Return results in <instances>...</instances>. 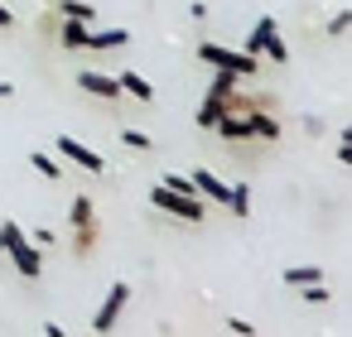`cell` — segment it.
Listing matches in <instances>:
<instances>
[{
	"label": "cell",
	"instance_id": "22",
	"mask_svg": "<svg viewBox=\"0 0 352 337\" xmlns=\"http://www.w3.org/2000/svg\"><path fill=\"white\" fill-rule=\"evenodd\" d=\"M227 327H232V332H236V337H256V327H251V323H246V318H232V323H227Z\"/></svg>",
	"mask_w": 352,
	"mask_h": 337
},
{
	"label": "cell",
	"instance_id": "17",
	"mask_svg": "<svg viewBox=\"0 0 352 337\" xmlns=\"http://www.w3.org/2000/svg\"><path fill=\"white\" fill-rule=\"evenodd\" d=\"M227 207H232L236 217H246V212H251V188H246V183H236V188L227 193Z\"/></svg>",
	"mask_w": 352,
	"mask_h": 337
},
{
	"label": "cell",
	"instance_id": "13",
	"mask_svg": "<svg viewBox=\"0 0 352 337\" xmlns=\"http://www.w3.org/2000/svg\"><path fill=\"white\" fill-rule=\"evenodd\" d=\"M280 279H285V284H299V289H304V284H318V279H323V270H318V265H289V270H285Z\"/></svg>",
	"mask_w": 352,
	"mask_h": 337
},
{
	"label": "cell",
	"instance_id": "8",
	"mask_svg": "<svg viewBox=\"0 0 352 337\" xmlns=\"http://www.w3.org/2000/svg\"><path fill=\"white\" fill-rule=\"evenodd\" d=\"M131 44V30H87V39H82V49H92V54H107V49H126Z\"/></svg>",
	"mask_w": 352,
	"mask_h": 337
},
{
	"label": "cell",
	"instance_id": "24",
	"mask_svg": "<svg viewBox=\"0 0 352 337\" xmlns=\"http://www.w3.org/2000/svg\"><path fill=\"white\" fill-rule=\"evenodd\" d=\"M15 25V15H10V5H0V30H10Z\"/></svg>",
	"mask_w": 352,
	"mask_h": 337
},
{
	"label": "cell",
	"instance_id": "9",
	"mask_svg": "<svg viewBox=\"0 0 352 337\" xmlns=\"http://www.w3.org/2000/svg\"><path fill=\"white\" fill-rule=\"evenodd\" d=\"M87 20H58V44L63 49H82V39H87Z\"/></svg>",
	"mask_w": 352,
	"mask_h": 337
},
{
	"label": "cell",
	"instance_id": "12",
	"mask_svg": "<svg viewBox=\"0 0 352 337\" xmlns=\"http://www.w3.org/2000/svg\"><path fill=\"white\" fill-rule=\"evenodd\" d=\"M265 34H275V15H261V20H256V30H251V39H246V54H251V58H261Z\"/></svg>",
	"mask_w": 352,
	"mask_h": 337
},
{
	"label": "cell",
	"instance_id": "21",
	"mask_svg": "<svg viewBox=\"0 0 352 337\" xmlns=\"http://www.w3.org/2000/svg\"><path fill=\"white\" fill-rule=\"evenodd\" d=\"M347 25H352V10H338V15L328 20V34H347Z\"/></svg>",
	"mask_w": 352,
	"mask_h": 337
},
{
	"label": "cell",
	"instance_id": "23",
	"mask_svg": "<svg viewBox=\"0 0 352 337\" xmlns=\"http://www.w3.org/2000/svg\"><path fill=\"white\" fill-rule=\"evenodd\" d=\"M44 337H68V327H58V323H44Z\"/></svg>",
	"mask_w": 352,
	"mask_h": 337
},
{
	"label": "cell",
	"instance_id": "11",
	"mask_svg": "<svg viewBox=\"0 0 352 337\" xmlns=\"http://www.w3.org/2000/svg\"><path fill=\"white\" fill-rule=\"evenodd\" d=\"M78 236H73V251L78 255H92V246H97V236H102V226H97V217L92 222H82V226H73Z\"/></svg>",
	"mask_w": 352,
	"mask_h": 337
},
{
	"label": "cell",
	"instance_id": "5",
	"mask_svg": "<svg viewBox=\"0 0 352 337\" xmlns=\"http://www.w3.org/2000/svg\"><path fill=\"white\" fill-rule=\"evenodd\" d=\"M58 154H63V159H73V164H82L87 174H107V159H102L97 150H87L78 135H58Z\"/></svg>",
	"mask_w": 352,
	"mask_h": 337
},
{
	"label": "cell",
	"instance_id": "3",
	"mask_svg": "<svg viewBox=\"0 0 352 337\" xmlns=\"http://www.w3.org/2000/svg\"><path fill=\"white\" fill-rule=\"evenodd\" d=\"M198 63H208V68H227V73H236V78H251V73L261 68V58H251V54H232V49H222V44H198Z\"/></svg>",
	"mask_w": 352,
	"mask_h": 337
},
{
	"label": "cell",
	"instance_id": "19",
	"mask_svg": "<svg viewBox=\"0 0 352 337\" xmlns=\"http://www.w3.org/2000/svg\"><path fill=\"white\" fill-rule=\"evenodd\" d=\"M121 145H131V150H140V154H145V150H155V140H150L145 130H121Z\"/></svg>",
	"mask_w": 352,
	"mask_h": 337
},
{
	"label": "cell",
	"instance_id": "4",
	"mask_svg": "<svg viewBox=\"0 0 352 337\" xmlns=\"http://www.w3.org/2000/svg\"><path fill=\"white\" fill-rule=\"evenodd\" d=\"M126 303H131V284H111V289H107V299H102V308H97V318H92V332H97V337H107V332L121 323Z\"/></svg>",
	"mask_w": 352,
	"mask_h": 337
},
{
	"label": "cell",
	"instance_id": "15",
	"mask_svg": "<svg viewBox=\"0 0 352 337\" xmlns=\"http://www.w3.org/2000/svg\"><path fill=\"white\" fill-rule=\"evenodd\" d=\"M92 217H97L92 198H87V193H78V198H73V207H68V222H73V226H82V222H92Z\"/></svg>",
	"mask_w": 352,
	"mask_h": 337
},
{
	"label": "cell",
	"instance_id": "14",
	"mask_svg": "<svg viewBox=\"0 0 352 337\" xmlns=\"http://www.w3.org/2000/svg\"><path fill=\"white\" fill-rule=\"evenodd\" d=\"M58 15H63V20H87V25L97 20V10L87 5V0H58Z\"/></svg>",
	"mask_w": 352,
	"mask_h": 337
},
{
	"label": "cell",
	"instance_id": "16",
	"mask_svg": "<svg viewBox=\"0 0 352 337\" xmlns=\"http://www.w3.org/2000/svg\"><path fill=\"white\" fill-rule=\"evenodd\" d=\"M30 164H34L44 178H63V164H58L54 154H44V150H34V154H30Z\"/></svg>",
	"mask_w": 352,
	"mask_h": 337
},
{
	"label": "cell",
	"instance_id": "1",
	"mask_svg": "<svg viewBox=\"0 0 352 337\" xmlns=\"http://www.w3.org/2000/svg\"><path fill=\"white\" fill-rule=\"evenodd\" d=\"M0 251L10 255V265H15L25 279H39V275H44V255H39V246H34V241H30L15 222L0 226Z\"/></svg>",
	"mask_w": 352,
	"mask_h": 337
},
{
	"label": "cell",
	"instance_id": "7",
	"mask_svg": "<svg viewBox=\"0 0 352 337\" xmlns=\"http://www.w3.org/2000/svg\"><path fill=\"white\" fill-rule=\"evenodd\" d=\"M78 87H82L87 97H102V102H111V97H121V87H116V78H107V73H92V68H82V73H78Z\"/></svg>",
	"mask_w": 352,
	"mask_h": 337
},
{
	"label": "cell",
	"instance_id": "10",
	"mask_svg": "<svg viewBox=\"0 0 352 337\" xmlns=\"http://www.w3.org/2000/svg\"><path fill=\"white\" fill-rule=\"evenodd\" d=\"M116 87H121V92H131L135 102H155V87H150L140 73H121V78H116Z\"/></svg>",
	"mask_w": 352,
	"mask_h": 337
},
{
	"label": "cell",
	"instance_id": "20",
	"mask_svg": "<svg viewBox=\"0 0 352 337\" xmlns=\"http://www.w3.org/2000/svg\"><path fill=\"white\" fill-rule=\"evenodd\" d=\"M338 164H352V130H338Z\"/></svg>",
	"mask_w": 352,
	"mask_h": 337
},
{
	"label": "cell",
	"instance_id": "2",
	"mask_svg": "<svg viewBox=\"0 0 352 337\" xmlns=\"http://www.w3.org/2000/svg\"><path fill=\"white\" fill-rule=\"evenodd\" d=\"M150 202H155L160 212L179 217V222H203V212H208L198 193H174V188H164V183H155V188H150Z\"/></svg>",
	"mask_w": 352,
	"mask_h": 337
},
{
	"label": "cell",
	"instance_id": "25",
	"mask_svg": "<svg viewBox=\"0 0 352 337\" xmlns=\"http://www.w3.org/2000/svg\"><path fill=\"white\" fill-rule=\"evenodd\" d=\"M10 97H15V87H10V82H0V102H10Z\"/></svg>",
	"mask_w": 352,
	"mask_h": 337
},
{
	"label": "cell",
	"instance_id": "18",
	"mask_svg": "<svg viewBox=\"0 0 352 337\" xmlns=\"http://www.w3.org/2000/svg\"><path fill=\"white\" fill-rule=\"evenodd\" d=\"M236 82H241L236 73H227V68H217V78H212V87H208V92H212V97H227V92H236Z\"/></svg>",
	"mask_w": 352,
	"mask_h": 337
},
{
	"label": "cell",
	"instance_id": "6",
	"mask_svg": "<svg viewBox=\"0 0 352 337\" xmlns=\"http://www.w3.org/2000/svg\"><path fill=\"white\" fill-rule=\"evenodd\" d=\"M188 183H193V193H198V198H212V202H222V207H227V193H232V183H222L217 174H208V169H193V174H188Z\"/></svg>",
	"mask_w": 352,
	"mask_h": 337
}]
</instances>
